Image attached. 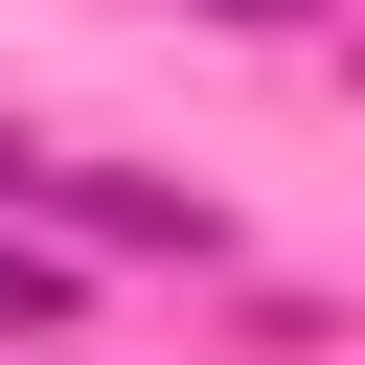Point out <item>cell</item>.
I'll list each match as a JSON object with an SVG mask.
<instances>
[{"mask_svg":"<svg viewBox=\"0 0 365 365\" xmlns=\"http://www.w3.org/2000/svg\"><path fill=\"white\" fill-rule=\"evenodd\" d=\"M228 23H297V0H228Z\"/></svg>","mask_w":365,"mask_h":365,"instance_id":"cell-1","label":"cell"}]
</instances>
